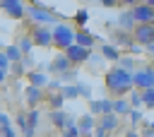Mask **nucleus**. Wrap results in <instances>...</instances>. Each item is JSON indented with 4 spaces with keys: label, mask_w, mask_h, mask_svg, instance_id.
Here are the masks:
<instances>
[{
    "label": "nucleus",
    "mask_w": 154,
    "mask_h": 137,
    "mask_svg": "<svg viewBox=\"0 0 154 137\" xmlns=\"http://www.w3.org/2000/svg\"><path fill=\"white\" fill-rule=\"evenodd\" d=\"M103 87L108 94H113V99H125L135 91V82H132V72H128L120 65H113L106 70L103 75Z\"/></svg>",
    "instance_id": "nucleus-1"
},
{
    "label": "nucleus",
    "mask_w": 154,
    "mask_h": 137,
    "mask_svg": "<svg viewBox=\"0 0 154 137\" xmlns=\"http://www.w3.org/2000/svg\"><path fill=\"white\" fill-rule=\"evenodd\" d=\"M29 19L36 22V26H48V24L55 26V19H60V14H55L46 2H36L34 0L29 5Z\"/></svg>",
    "instance_id": "nucleus-2"
},
{
    "label": "nucleus",
    "mask_w": 154,
    "mask_h": 137,
    "mask_svg": "<svg viewBox=\"0 0 154 137\" xmlns=\"http://www.w3.org/2000/svg\"><path fill=\"white\" fill-rule=\"evenodd\" d=\"M75 34H77V29L72 24H65V22L55 24L53 26V46L65 53L70 46H75Z\"/></svg>",
    "instance_id": "nucleus-3"
},
{
    "label": "nucleus",
    "mask_w": 154,
    "mask_h": 137,
    "mask_svg": "<svg viewBox=\"0 0 154 137\" xmlns=\"http://www.w3.org/2000/svg\"><path fill=\"white\" fill-rule=\"evenodd\" d=\"M132 82H135V89H137V91L154 89V67H152V65L140 67L137 72H132Z\"/></svg>",
    "instance_id": "nucleus-4"
},
{
    "label": "nucleus",
    "mask_w": 154,
    "mask_h": 137,
    "mask_svg": "<svg viewBox=\"0 0 154 137\" xmlns=\"http://www.w3.org/2000/svg\"><path fill=\"white\" fill-rule=\"evenodd\" d=\"M75 65L70 62V58L65 55V53H55L53 58H51V62H48V72L51 75H55V77H63L65 72H70Z\"/></svg>",
    "instance_id": "nucleus-5"
},
{
    "label": "nucleus",
    "mask_w": 154,
    "mask_h": 137,
    "mask_svg": "<svg viewBox=\"0 0 154 137\" xmlns=\"http://www.w3.org/2000/svg\"><path fill=\"white\" fill-rule=\"evenodd\" d=\"M132 36H135V43L142 46V48L154 46V24H137Z\"/></svg>",
    "instance_id": "nucleus-6"
},
{
    "label": "nucleus",
    "mask_w": 154,
    "mask_h": 137,
    "mask_svg": "<svg viewBox=\"0 0 154 137\" xmlns=\"http://www.w3.org/2000/svg\"><path fill=\"white\" fill-rule=\"evenodd\" d=\"M0 7L7 12V17H12V19H24V17H29V7L24 5V2H19V0H0Z\"/></svg>",
    "instance_id": "nucleus-7"
},
{
    "label": "nucleus",
    "mask_w": 154,
    "mask_h": 137,
    "mask_svg": "<svg viewBox=\"0 0 154 137\" xmlns=\"http://www.w3.org/2000/svg\"><path fill=\"white\" fill-rule=\"evenodd\" d=\"M31 38L38 48H48L53 46V26H34L31 29Z\"/></svg>",
    "instance_id": "nucleus-8"
},
{
    "label": "nucleus",
    "mask_w": 154,
    "mask_h": 137,
    "mask_svg": "<svg viewBox=\"0 0 154 137\" xmlns=\"http://www.w3.org/2000/svg\"><path fill=\"white\" fill-rule=\"evenodd\" d=\"M132 14H135L137 24H154V7L147 5V2H135Z\"/></svg>",
    "instance_id": "nucleus-9"
},
{
    "label": "nucleus",
    "mask_w": 154,
    "mask_h": 137,
    "mask_svg": "<svg viewBox=\"0 0 154 137\" xmlns=\"http://www.w3.org/2000/svg\"><path fill=\"white\" fill-rule=\"evenodd\" d=\"M24 101H26V106L29 108H38V103H43V101H48V94L43 91V89H38V87H26L24 89Z\"/></svg>",
    "instance_id": "nucleus-10"
},
{
    "label": "nucleus",
    "mask_w": 154,
    "mask_h": 137,
    "mask_svg": "<svg viewBox=\"0 0 154 137\" xmlns=\"http://www.w3.org/2000/svg\"><path fill=\"white\" fill-rule=\"evenodd\" d=\"M65 55L70 58V62L77 67V65H82V62H89V58H91V50H87V48H82V46H70L67 50H65Z\"/></svg>",
    "instance_id": "nucleus-11"
},
{
    "label": "nucleus",
    "mask_w": 154,
    "mask_h": 137,
    "mask_svg": "<svg viewBox=\"0 0 154 137\" xmlns=\"http://www.w3.org/2000/svg\"><path fill=\"white\" fill-rule=\"evenodd\" d=\"M89 113L91 115H108V113H113V99H91L89 101Z\"/></svg>",
    "instance_id": "nucleus-12"
},
{
    "label": "nucleus",
    "mask_w": 154,
    "mask_h": 137,
    "mask_svg": "<svg viewBox=\"0 0 154 137\" xmlns=\"http://www.w3.org/2000/svg\"><path fill=\"white\" fill-rule=\"evenodd\" d=\"M111 36H113V46H118V48H128V50H130V48L135 46L132 31H125V29H118V26H116Z\"/></svg>",
    "instance_id": "nucleus-13"
},
{
    "label": "nucleus",
    "mask_w": 154,
    "mask_h": 137,
    "mask_svg": "<svg viewBox=\"0 0 154 137\" xmlns=\"http://www.w3.org/2000/svg\"><path fill=\"white\" fill-rule=\"evenodd\" d=\"M96 38H99V36H94L89 29H77V34H75V43H77V46H82V48H87V50H91V48H94Z\"/></svg>",
    "instance_id": "nucleus-14"
},
{
    "label": "nucleus",
    "mask_w": 154,
    "mask_h": 137,
    "mask_svg": "<svg viewBox=\"0 0 154 137\" xmlns=\"http://www.w3.org/2000/svg\"><path fill=\"white\" fill-rule=\"evenodd\" d=\"M51 123L58 127V130H67L70 127V123H72V115L67 113V111H51Z\"/></svg>",
    "instance_id": "nucleus-15"
},
{
    "label": "nucleus",
    "mask_w": 154,
    "mask_h": 137,
    "mask_svg": "<svg viewBox=\"0 0 154 137\" xmlns=\"http://www.w3.org/2000/svg\"><path fill=\"white\" fill-rule=\"evenodd\" d=\"M116 22H118V29H125V31H135V26H137V19H135L132 10H125V12H120Z\"/></svg>",
    "instance_id": "nucleus-16"
},
{
    "label": "nucleus",
    "mask_w": 154,
    "mask_h": 137,
    "mask_svg": "<svg viewBox=\"0 0 154 137\" xmlns=\"http://www.w3.org/2000/svg\"><path fill=\"white\" fill-rule=\"evenodd\" d=\"M26 79H29L31 87H38V89H46L48 82H51V77H48L46 72H41V70H31V72H26Z\"/></svg>",
    "instance_id": "nucleus-17"
},
{
    "label": "nucleus",
    "mask_w": 154,
    "mask_h": 137,
    "mask_svg": "<svg viewBox=\"0 0 154 137\" xmlns=\"http://www.w3.org/2000/svg\"><path fill=\"white\" fill-rule=\"evenodd\" d=\"M99 127H101V130H106V132L111 135V132H116V130L120 127V118H118L116 113H108V115H101V120H99Z\"/></svg>",
    "instance_id": "nucleus-18"
},
{
    "label": "nucleus",
    "mask_w": 154,
    "mask_h": 137,
    "mask_svg": "<svg viewBox=\"0 0 154 137\" xmlns=\"http://www.w3.org/2000/svg\"><path fill=\"white\" fill-rule=\"evenodd\" d=\"M99 53H101L106 60H111L113 65H118V62H120V58H123V55H120V48H118V46H113V43H103Z\"/></svg>",
    "instance_id": "nucleus-19"
},
{
    "label": "nucleus",
    "mask_w": 154,
    "mask_h": 137,
    "mask_svg": "<svg viewBox=\"0 0 154 137\" xmlns=\"http://www.w3.org/2000/svg\"><path fill=\"white\" fill-rule=\"evenodd\" d=\"M77 125H79V132H84V137H91V132L96 130L94 127V115L91 113H82L77 118Z\"/></svg>",
    "instance_id": "nucleus-20"
},
{
    "label": "nucleus",
    "mask_w": 154,
    "mask_h": 137,
    "mask_svg": "<svg viewBox=\"0 0 154 137\" xmlns=\"http://www.w3.org/2000/svg\"><path fill=\"white\" fill-rule=\"evenodd\" d=\"M2 55H5V58L12 62V65L24 60V53H22V48H19L17 43H12V46H5V48H2Z\"/></svg>",
    "instance_id": "nucleus-21"
},
{
    "label": "nucleus",
    "mask_w": 154,
    "mask_h": 137,
    "mask_svg": "<svg viewBox=\"0 0 154 137\" xmlns=\"http://www.w3.org/2000/svg\"><path fill=\"white\" fill-rule=\"evenodd\" d=\"M132 106H130V99H113V113L120 118V115H130Z\"/></svg>",
    "instance_id": "nucleus-22"
},
{
    "label": "nucleus",
    "mask_w": 154,
    "mask_h": 137,
    "mask_svg": "<svg viewBox=\"0 0 154 137\" xmlns=\"http://www.w3.org/2000/svg\"><path fill=\"white\" fill-rule=\"evenodd\" d=\"M60 94H63L65 99H77V96H82V84H79V82H77V84H65Z\"/></svg>",
    "instance_id": "nucleus-23"
},
{
    "label": "nucleus",
    "mask_w": 154,
    "mask_h": 137,
    "mask_svg": "<svg viewBox=\"0 0 154 137\" xmlns=\"http://www.w3.org/2000/svg\"><path fill=\"white\" fill-rule=\"evenodd\" d=\"M65 96L58 91V94H48V103H51V111H65L63 106H65Z\"/></svg>",
    "instance_id": "nucleus-24"
},
{
    "label": "nucleus",
    "mask_w": 154,
    "mask_h": 137,
    "mask_svg": "<svg viewBox=\"0 0 154 137\" xmlns=\"http://www.w3.org/2000/svg\"><path fill=\"white\" fill-rule=\"evenodd\" d=\"M17 46L22 48V53H24V55H31V50H34V46H36V43H34V38H31V34H29V36H19V41H17Z\"/></svg>",
    "instance_id": "nucleus-25"
},
{
    "label": "nucleus",
    "mask_w": 154,
    "mask_h": 137,
    "mask_svg": "<svg viewBox=\"0 0 154 137\" xmlns=\"http://www.w3.org/2000/svg\"><path fill=\"white\" fill-rule=\"evenodd\" d=\"M87 22H89V12L87 10H77L75 12V29H87Z\"/></svg>",
    "instance_id": "nucleus-26"
},
{
    "label": "nucleus",
    "mask_w": 154,
    "mask_h": 137,
    "mask_svg": "<svg viewBox=\"0 0 154 137\" xmlns=\"http://www.w3.org/2000/svg\"><path fill=\"white\" fill-rule=\"evenodd\" d=\"M120 67H125L128 72H137L140 67H137V60L132 58V55H125V58H120V62H118Z\"/></svg>",
    "instance_id": "nucleus-27"
},
{
    "label": "nucleus",
    "mask_w": 154,
    "mask_h": 137,
    "mask_svg": "<svg viewBox=\"0 0 154 137\" xmlns=\"http://www.w3.org/2000/svg\"><path fill=\"white\" fill-rule=\"evenodd\" d=\"M26 115H29V127L36 130V125H38V120H41V111H38V108H29Z\"/></svg>",
    "instance_id": "nucleus-28"
},
{
    "label": "nucleus",
    "mask_w": 154,
    "mask_h": 137,
    "mask_svg": "<svg viewBox=\"0 0 154 137\" xmlns=\"http://www.w3.org/2000/svg\"><path fill=\"white\" fill-rule=\"evenodd\" d=\"M128 99H130V106H132L135 111H140V106H144V101H142V91H137V89H135Z\"/></svg>",
    "instance_id": "nucleus-29"
},
{
    "label": "nucleus",
    "mask_w": 154,
    "mask_h": 137,
    "mask_svg": "<svg viewBox=\"0 0 154 137\" xmlns=\"http://www.w3.org/2000/svg\"><path fill=\"white\" fill-rule=\"evenodd\" d=\"M7 75H10V60L0 53V79L5 82V79H7Z\"/></svg>",
    "instance_id": "nucleus-30"
},
{
    "label": "nucleus",
    "mask_w": 154,
    "mask_h": 137,
    "mask_svg": "<svg viewBox=\"0 0 154 137\" xmlns=\"http://www.w3.org/2000/svg\"><path fill=\"white\" fill-rule=\"evenodd\" d=\"M128 120H130V127H137L140 123H144V118H142V111H130V115H128Z\"/></svg>",
    "instance_id": "nucleus-31"
},
{
    "label": "nucleus",
    "mask_w": 154,
    "mask_h": 137,
    "mask_svg": "<svg viewBox=\"0 0 154 137\" xmlns=\"http://www.w3.org/2000/svg\"><path fill=\"white\" fill-rule=\"evenodd\" d=\"M79 135H82V132H79V125H77V120H72V123H70V127H67L60 137H79Z\"/></svg>",
    "instance_id": "nucleus-32"
},
{
    "label": "nucleus",
    "mask_w": 154,
    "mask_h": 137,
    "mask_svg": "<svg viewBox=\"0 0 154 137\" xmlns=\"http://www.w3.org/2000/svg\"><path fill=\"white\" fill-rule=\"evenodd\" d=\"M77 75H79V72H77V67H72L70 72H65V75H63V77H58V79H60V82H67V84H77V82H75V79H77Z\"/></svg>",
    "instance_id": "nucleus-33"
},
{
    "label": "nucleus",
    "mask_w": 154,
    "mask_h": 137,
    "mask_svg": "<svg viewBox=\"0 0 154 137\" xmlns=\"http://www.w3.org/2000/svg\"><path fill=\"white\" fill-rule=\"evenodd\" d=\"M142 101H144V106H147V108H154V89L142 91Z\"/></svg>",
    "instance_id": "nucleus-34"
},
{
    "label": "nucleus",
    "mask_w": 154,
    "mask_h": 137,
    "mask_svg": "<svg viewBox=\"0 0 154 137\" xmlns=\"http://www.w3.org/2000/svg\"><path fill=\"white\" fill-rule=\"evenodd\" d=\"M103 60H106V58H103L101 53H91V58H89V65H91V67H101V65H103Z\"/></svg>",
    "instance_id": "nucleus-35"
},
{
    "label": "nucleus",
    "mask_w": 154,
    "mask_h": 137,
    "mask_svg": "<svg viewBox=\"0 0 154 137\" xmlns=\"http://www.w3.org/2000/svg\"><path fill=\"white\" fill-rule=\"evenodd\" d=\"M142 125H144V132H142V137H154V120H144Z\"/></svg>",
    "instance_id": "nucleus-36"
},
{
    "label": "nucleus",
    "mask_w": 154,
    "mask_h": 137,
    "mask_svg": "<svg viewBox=\"0 0 154 137\" xmlns=\"http://www.w3.org/2000/svg\"><path fill=\"white\" fill-rule=\"evenodd\" d=\"M12 72H14V77H17V79H19V77H26V75H24V72H26V67H24L22 62H14V65H12Z\"/></svg>",
    "instance_id": "nucleus-37"
},
{
    "label": "nucleus",
    "mask_w": 154,
    "mask_h": 137,
    "mask_svg": "<svg viewBox=\"0 0 154 137\" xmlns=\"http://www.w3.org/2000/svg\"><path fill=\"white\" fill-rule=\"evenodd\" d=\"M0 127H2V137H17V132H14L12 125H0Z\"/></svg>",
    "instance_id": "nucleus-38"
},
{
    "label": "nucleus",
    "mask_w": 154,
    "mask_h": 137,
    "mask_svg": "<svg viewBox=\"0 0 154 137\" xmlns=\"http://www.w3.org/2000/svg\"><path fill=\"white\" fill-rule=\"evenodd\" d=\"M22 65H24V67H26L29 72H31V70H36V67H34V58H31V55H24V60H22Z\"/></svg>",
    "instance_id": "nucleus-39"
},
{
    "label": "nucleus",
    "mask_w": 154,
    "mask_h": 137,
    "mask_svg": "<svg viewBox=\"0 0 154 137\" xmlns=\"http://www.w3.org/2000/svg\"><path fill=\"white\" fill-rule=\"evenodd\" d=\"M82 96L91 101V87H89V84H82Z\"/></svg>",
    "instance_id": "nucleus-40"
},
{
    "label": "nucleus",
    "mask_w": 154,
    "mask_h": 137,
    "mask_svg": "<svg viewBox=\"0 0 154 137\" xmlns=\"http://www.w3.org/2000/svg\"><path fill=\"white\" fill-rule=\"evenodd\" d=\"M125 137H142V135H140V132H137V130H135V127H130V130H128V132H125Z\"/></svg>",
    "instance_id": "nucleus-41"
},
{
    "label": "nucleus",
    "mask_w": 154,
    "mask_h": 137,
    "mask_svg": "<svg viewBox=\"0 0 154 137\" xmlns=\"http://www.w3.org/2000/svg\"><path fill=\"white\" fill-rule=\"evenodd\" d=\"M101 5H103V7H116V2H113V0H103Z\"/></svg>",
    "instance_id": "nucleus-42"
},
{
    "label": "nucleus",
    "mask_w": 154,
    "mask_h": 137,
    "mask_svg": "<svg viewBox=\"0 0 154 137\" xmlns=\"http://www.w3.org/2000/svg\"><path fill=\"white\" fill-rule=\"evenodd\" d=\"M130 53H142V46H137V43H135V46L130 48Z\"/></svg>",
    "instance_id": "nucleus-43"
},
{
    "label": "nucleus",
    "mask_w": 154,
    "mask_h": 137,
    "mask_svg": "<svg viewBox=\"0 0 154 137\" xmlns=\"http://www.w3.org/2000/svg\"><path fill=\"white\" fill-rule=\"evenodd\" d=\"M147 50H149V55H154V46H149V48H147Z\"/></svg>",
    "instance_id": "nucleus-44"
},
{
    "label": "nucleus",
    "mask_w": 154,
    "mask_h": 137,
    "mask_svg": "<svg viewBox=\"0 0 154 137\" xmlns=\"http://www.w3.org/2000/svg\"><path fill=\"white\" fill-rule=\"evenodd\" d=\"M91 137H94V135H91Z\"/></svg>",
    "instance_id": "nucleus-45"
}]
</instances>
